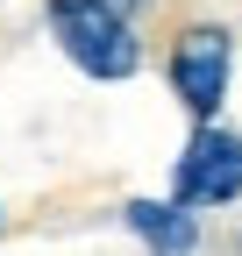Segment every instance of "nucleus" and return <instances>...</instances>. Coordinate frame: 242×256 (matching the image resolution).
<instances>
[{
	"label": "nucleus",
	"instance_id": "obj_1",
	"mask_svg": "<svg viewBox=\"0 0 242 256\" xmlns=\"http://www.w3.org/2000/svg\"><path fill=\"white\" fill-rule=\"evenodd\" d=\"M50 36L64 43V57L86 78H136V64H142L136 22L107 0H50Z\"/></svg>",
	"mask_w": 242,
	"mask_h": 256
},
{
	"label": "nucleus",
	"instance_id": "obj_2",
	"mask_svg": "<svg viewBox=\"0 0 242 256\" xmlns=\"http://www.w3.org/2000/svg\"><path fill=\"white\" fill-rule=\"evenodd\" d=\"M242 192V136H228V128L200 121V136L186 142V156H178V178H171V200L178 206H228Z\"/></svg>",
	"mask_w": 242,
	"mask_h": 256
},
{
	"label": "nucleus",
	"instance_id": "obj_3",
	"mask_svg": "<svg viewBox=\"0 0 242 256\" xmlns=\"http://www.w3.org/2000/svg\"><path fill=\"white\" fill-rule=\"evenodd\" d=\"M171 86H178V100H186V114L200 121H214L221 107V92H228V28H186V36L171 43Z\"/></svg>",
	"mask_w": 242,
	"mask_h": 256
},
{
	"label": "nucleus",
	"instance_id": "obj_4",
	"mask_svg": "<svg viewBox=\"0 0 242 256\" xmlns=\"http://www.w3.org/2000/svg\"><path fill=\"white\" fill-rule=\"evenodd\" d=\"M128 228L157 256H192L200 249V220L178 206V200H128Z\"/></svg>",
	"mask_w": 242,
	"mask_h": 256
},
{
	"label": "nucleus",
	"instance_id": "obj_5",
	"mask_svg": "<svg viewBox=\"0 0 242 256\" xmlns=\"http://www.w3.org/2000/svg\"><path fill=\"white\" fill-rule=\"evenodd\" d=\"M107 8H121V14H128V8H136V0H107Z\"/></svg>",
	"mask_w": 242,
	"mask_h": 256
}]
</instances>
